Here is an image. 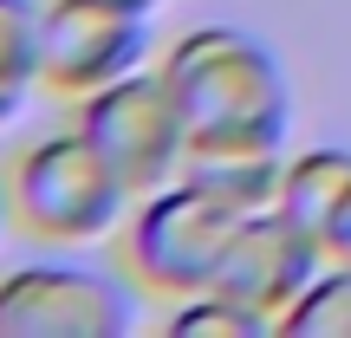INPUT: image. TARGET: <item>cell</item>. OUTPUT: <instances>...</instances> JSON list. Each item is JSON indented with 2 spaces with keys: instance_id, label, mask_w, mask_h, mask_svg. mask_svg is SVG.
<instances>
[{
  "instance_id": "6da1fadb",
  "label": "cell",
  "mask_w": 351,
  "mask_h": 338,
  "mask_svg": "<svg viewBox=\"0 0 351 338\" xmlns=\"http://www.w3.org/2000/svg\"><path fill=\"white\" fill-rule=\"evenodd\" d=\"M156 65L182 104L189 150H287L293 130L287 65L247 26L202 20L182 39H169Z\"/></svg>"
},
{
  "instance_id": "30bf717a",
  "label": "cell",
  "mask_w": 351,
  "mask_h": 338,
  "mask_svg": "<svg viewBox=\"0 0 351 338\" xmlns=\"http://www.w3.org/2000/svg\"><path fill=\"white\" fill-rule=\"evenodd\" d=\"M345 189H351V150H339V143H319V150H300V156H287L280 208H287L300 228L326 234V221H332V208L345 202Z\"/></svg>"
},
{
  "instance_id": "7c38bea8",
  "label": "cell",
  "mask_w": 351,
  "mask_h": 338,
  "mask_svg": "<svg viewBox=\"0 0 351 338\" xmlns=\"http://www.w3.org/2000/svg\"><path fill=\"white\" fill-rule=\"evenodd\" d=\"M163 332L169 338H267L274 326H267L254 306L228 300L221 287H202V293H189V300H176V313L163 319Z\"/></svg>"
},
{
  "instance_id": "9a60e30c",
  "label": "cell",
  "mask_w": 351,
  "mask_h": 338,
  "mask_svg": "<svg viewBox=\"0 0 351 338\" xmlns=\"http://www.w3.org/2000/svg\"><path fill=\"white\" fill-rule=\"evenodd\" d=\"M137 7H156V0H137Z\"/></svg>"
},
{
  "instance_id": "8fae6325",
  "label": "cell",
  "mask_w": 351,
  "mask_h": 338,
  "mask_svg": "<svg viewBox=\"0 0 351 338\" xmlns=\"http://www.w3.org/2000/svg\"><path fill=\"white\" fill-rule=\"evenodd\" d=\"M287 338H351V261H326L319 280L287 306Z\"/></svg>"
},
{
  "instance_id": "8992f818",
  "label": "cell",
  "mask_w": 351,
  "mask_h": 338,
  "mask_svg": "<svg viewBox=\"0 0 351 338\" xmlns=\"http://www.w3.org/2000/svg\"><path fill=\"white\" fill-rule=\"evenodd\" d=\"M78 130L98 143L104 163L124 176L137 195L176 182L182 163H189V124H182V104H176L163 65L124 72L117 85L78 98Z\"/></svg>"
},
{
  "instance_id": "7a4b0ae2",
  "label": "cell",
  "mask_w": 351,
  "mask_h": 338,
  "mask_svg": "<svg viewBox=\"0 0 351 338\" xmlns=\"http://www.w3.org/2000/svg\"><path fill=\"white\" fill-rule=\"evenodd\" d=\"M130 202H137V189L104 163V150L78 124L26 143L7 169L13 221L33 241H52V248H91V241L124 234Z\"/></svg>"
},
{
  "instance_id": "9c48e42d",
  "label": "cell",
  "mask_w": 351,
  "mask_h": 338,
  "mask_svg": "<svg viewBox=\"0 0 351 338\" xmlns=\"http://www.w3.org/2000/svg\"><path fill=\"white\" fill-rule=\"evenodd\" d=\"M33 91H46V72H39V0H0V130L26 117Z\"/></svg>"
},
{
  "instance_id": "ba28073f",
  "label": "cell",
  "mask_w": 351,
  "mask_h": 338,
  "mask_svg": "<svg viewBox=\"0 0 351 338\" xmlns=\"http://www.w3.org/2000/svg\"><path fill=\"white\" fill-rule=\"evenodd\" d=\"M182 176L234 202L241 215L280 208V182H287V150H189Z\"/></svg>"
},
{
  "instance_id": "52a82bcc",
  "label": "cell",
  "mask_w": 351,
  "mask_h": 338,
  "mask_svg": "<svg viewBox=\"0 0 351 338\" xmlns=\"http://www.w3.org/2000/svg\"><path fill=\"white\" fill-rule=\"evenodd\" d=\"M319 267H326V241H319L313 228H300L287 208H261V215L241 221V234H234V248H228L215 287H221L228 300L254 306V313L280 332L287 306L319 280Z\"/></svg>"
},
{
  "instance_id": "3957f363",
  "label": "cell",
  "mask_w": 351,
  "mask_h": 338,
  "mask_svg": "<svg viewBox=\"0 0 351 338\" xmlns=\"http://www.w3.org/2000/svg\"><path fill=\"white\" fill-rule=\"evenodd\" d=\"M241 221L247 215L234 202H221L215 189H202L195 176H176V182L137 195V208L124 221L130 280L143 293H163V300H189V293L215 287Z\"/></svg>"
},
{
  "instance_id": "5bb4252c",
  "label": "cell",
  "mask_w": 351,
  "mask_h": 338,
  "mask_svg": "<svg viewBox=\"0 0 351 338\" xmlns=\"http://www.w3.org/2000/svg\"><path fill=\"white\" fill-rule=\"evenodd\" d=\"M7 221H13V208H7V182H0V234H7Z\"/></svg>"
},
{
  "instance_id": "4fadbf2b",
  "label": "cell",
  "mask_w": 351,
  "mask_h": 338,
  "mask_svg": "<svg viewBox=\"0 0 351 338\" xmlns=\"http://www.w3.org/2000/svg\"><path fill=\"white\" fill-rule=\"evenodd\" d=\"M326 261H351V189H345V202L332 208V221H326Z\"/></svg>"
},
{
  "instance_id": "277c9868",
  "label": "cell",
  "mask_w": 351,
  "mask_h": 338,
  "mask_svg": "<svg viewBox=\"0 0 351 338\" xmlns=\"http://www.w3.org/2000/svg\"><path fill=\"white\" fill-rule=\"evenodd\" d=\"M137 293L91 261H20L0 274V338H124Z\"/></svg>"
},
{
  "instance_id": "5b68a950",
  "label": "cell",
  "mask_w": 351,
  "mask_h": 338,
  "mask_svg": "<svg viewBox=\"0 0 351 338\" xmlns=\"http://www.w3.org/2000/svg\"><path fill=\"white\" fill-rule=\"evenodd\" d=\"M156 52L150 7L137 0H46L39 7V72L46 91L65 104L143 72Z\"/></svg>"
}]
</instances>
